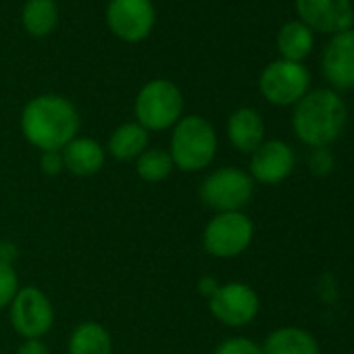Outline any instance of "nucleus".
<instances>
[{
	"label": "nucleus",
	"mask_w": 354,
	"mask_h": 354,
	"mask_svg": "<svg viewBox=\"0 0 354 354\" xmlns=\"http://www.w3.org/2000/svg\"><path fill=\"white\" fill-rule=\"evenodd\" d=\"M346 121V102L337 92L325 88L306 92L292 113V129L308 148H329L342 136Z\"/></svg>",
	"instance_id": "2"
},
{
	"label": "nucleus",
	"mask_w": 354,
	"mask_h": 354,
	"mask_svg": "<svg viewBox=\"0 0 354 354\" xmlns=\"http://www.w3.org/2000/svg\"><path fill=\"white\" fill-rule=\"evenodd\" d=\"M17 257H19V250L13 242H7V240L0 242V263L13 265Z\"/></svg>",
	"instance_id": "27"
},
{
	"label": "nucleus",
	"mask_w": 354,
	"mask_h": 354,
	"mask_svg": "<svg viewBox=\"0 0 354 354\" xmlns=\"http://www.w3.org/2000/svg\"><path fill=\"white\" fill-rule=\"evenodd\" d=\"M17 354H50V350L42 339H26L17 348Z\"/></svg>",
	"instance_id": "26"
},
{
	"label": "nucleus",
	"mask_w": 354,
	"mask_h": 354,
	"mask_svg": "<svg viewBox=\"0 0 354 354\" xmlns=\"http://www.w3.org/2000/svg\"><path fill=\"white\" fill-rule=\"evenodd\" d=\"M148 144H150V131H146L138 121H129L113 129L106 144V152L115 160L127 162V160H136L144 150H148L150 148Z\"/></svg>",
	"instance_id": "17"
},
{
	"label": "nucleus",
	"mask_w": 354,
	"mask_h": 354,
	"mask_svg": "<svg viewBox=\"0 0 354 354\" xmlns=\"http://www.w3.org/2000/svg\"><path fill=\"white\" fill-rule=\"evenodd\" d=\"M227 140L236 150L252 154L265 142L263 115L252 106L236 109L227 119Z\"/></svg>",
	"instance_id": "14"
},
{
	"label": "nucleus",
	"mask_w": 354,
	"mask_h": 354,
	"mask_svg": "<svg viewBox=\"0 0 354 354\" xmlns=\"http://www.w3.org/2000/svg\"><path fill=\"white\" fill-rule=\"evenodd\" d=\"M80 111L59 94H40L21 111V131L26 140L42 150H63L80 133Z\"/></svg>",
	"instance_id": "1"
},
{
	"label": "nucleus",
	"mask_w": 354,
	"mask_h": 354,
	"mask_svg": "<svg viewBox=\"0 0 354 354\" xmlns=\"http://www.w3.org/2000/svg\"><path fill=\"white\" fill-rule=\"evenodd\" d=\"M61 152L65 160V171L77 177L96 175L104 167V160H106V150L102 148V144L88 136L73 138Z\"/></svg>",
	"instance_id": "15"
},
{
	"label": "nucleus",
	"mask_w": 354,
	"mask_h": 354,
	"mask_svg": "<svg viewBox=\"0 0 354 354\" xmlns=\"http://www.w3.org/2000/svg\"><path fill=\"white\" fill-rule=\"evenodd\" d=\"M315 38L313 32L302 21H288L277 34V50L283 61L300 63L313 50Z\"/></svg>",
	"instance_id": "20"
},
{
	"label": "nucleus",
	"mask_w": 354,
	"mask_h": 354,
	"mask_svg": "<svg viewBox=\"0 0 354 354\" xmlns=\"http://www.w3.org/2000/svg\"><path fill=\"white\" fill-rule=\"evenodd\" d=\"M198 194L215 213H238L252 203L254 182L240 167H221L205 177Z\"/></svg>",
	"instance_id": "5"
},
{
	"label": "nucleus",
	"mask_w": 354,
	"mask_h": 354,
	"mask_svg": "<svg viewBox=\"0 0 354 354\" xmlns=\"http://www.w3.org/2000/svg\"><path fill=\"white\" fill-rule=\"evenodd\" d=\"M219 140L213 123L201 115H186L171 129L169 154L173 167L184 173L207 169L217 154Z\"/></svg>",
	"instance_id": "3"
},
{
	"label": "nucleus",
	"mask_w": 354,
	"mask_h": 354,
	"mask_svg": "<svg viewBox=\"0 0 354 354\" xmlns=\"http://www.w3.org/2000/svg\"><path fill=\"white\" fill-rule=\"evenodd\" d=\"M19 292V277L13 265L0 263V310L9 308Z\"/></svg>",
	"instance_id": "22"
},
{
	"label": "nucleus",
	"mask_w": 354,
	"mask_h": 354,
	"mask_svg": "<svg viewBox=\"0 0 354 354\" xmlns=\"http://www.w3.org/2000/svg\"><path fill=\"white\" fill-rule=\"evenodd\" d=\"M219 286H221V283H219L215 277H211V275H205V277L198 279V292H201L207 300L219 290Z\"/></svg>",
	"instance_id": "28"
},
{
	"label": "nucleus",
	"mask_w": 354,
	"mask_h": 354,
	"mask_svg": "<svg viewBox=\"0 0 354 354\" xmlns=\"http://www.w3.org/2000/svg\"><path fill=\"white\" fill-rule=\"evenodd\" d=\"M67 350L69 354H111L113 337L104 325L96 321H84L71 331Z\"/></svg>",
	"instance_id": "18"
},
{
	"label": "nucleus",
	"mask_w": 354,
	"mask_h": 354,
	"mask_svg": "<svg viewBox=\"0 0 354 354\" xmlns=\"http://www.w3.org/2000/svg\"><path fill=\"white\" fill-rule=\"evenodd\" d=\"M335 167V158L329 152V148H313L308 154V171L317 177L329 175Z\"/></svg>",
	"instance_id": "24"
},
{
	"label": "nucleus",
	"mask_w": 354,
	"mask_h": 354,
	"mask_svg": "<svg viewBox=\"0 0 354 354\" xmlns=\"http://www.w3.org/2000/svg\"><path fill=\"white\" fill-rule=\"evenodd\" d=\"M11 325L26 339H42L55 325L50 298L36 286L19 288L11 302Z\"/></svg>",
	"instance_id": "8"
},
{
	"label": "nucleus",
	"mask_w": 354,
	"mask_h": 354,
	"mask_svg": "<svg viewBox=\"0 0 354 354\" xmlns=\"http://www.w3.org/2000/svg\"><path fill=\"white\" fill-rule=\"evenodd\" d=\"M254 238V223L244 213H215L203 232V246L215 259H236L248 250Z\"/></svg>",
	"instance_id": "6"
},
{
	"label": "nucleus",
	"mask_w": 354,
	"mask_h": 354,
	"mask_svg": "<svg viewBox=\"0 0 354 354\" xmlns=\"http://www.w3.org/2000/svg\"><path fill=\"white\" fill-rule=\"evenodd\" d=\"M136 121L146 131H165L184 117V94L169 80L146 82L133 102Z\"/></svg>",
	"instance_id": "4"
},
{
	"label": "nucleus",
	"mask_w": 354,
	"mask_h": 354,
	"mask_svg": "<svg viewBox=\"0 0 354 354\" xmlns=\"http://www.w3.org/2000/svg\"><path fill=\"white\" fill-rule=\"evenodd\" d=\"M263 354H321V346L308 329L286 325L267 335Z\"/></svg>",
	"instance_id": "16"
},
{
	"label": "nucleus",
	"mask_w": 354,
	"mask_h": 354,
	"mask_svg": "<svg viewBox=\"0 0 354 354\" xmlns=\"http://www.w3.org/2000/svg\"><path fill=\"white\" fill-rule=\"evenodd\" d=\"M209 310L227 327H246L257 319L261 310V298L248 283L227 281L221 283L219 290L209 298Z\"/></svg>",
	"instance_id": "10"
},
{
	"label": "nucleus",
	"mask_w": 354,
	"mask_h": 354,
	"mask_svg": "<svg viewBox=\"0 0 354 354\" xmlns=\"http://www.w3.org/2000/svg\"><path fill=\"white\" fill-rule=\"evenodd\" d=\"M300 21L313 32L342 34L354 24V9L350 0H296Z\"/></svg>",
	"instance_id": "12"
},
{
	"label": "nucleus",
	"mask_w": 354,
	"mask_h": 354,
	"mask_svg": "<svg viewBox=\"0 0 354 354\" xmlns=\"http://www.w3.org/2000/svg\"><path fill=\"white\" fill-rule=\"evenodd\" d=\"M321 69L335 90H354V30L331 38L323 50Z\"/></svg>",
	"instance_id": "13"
},
{
	"label": "nucleus",
	"mask_w": 354,
	"mask_h": 354,
	"mask_svg": "<svg viewBox=\"0 0 354 354\" xmlns=\"http://www.w3.org/2000/svg\"><path fill=\"white\" fill-rule=\"evenodd\" d=\"M215 354H263V346L250 337H227L217 348Z\"/></svg>",
	"instance_id": "23"
},
{
	"label": "nucleus",
	"mask_w": 354,
	"mask_h": 354,
	"mask_svg": "<svg viewBox=\"0 0 354 354\" xmlns=\"http://www.w3.org/2000/svg\"><path fill=\"white\" fill-rule=\"evenodd\" d=\"M173 160L169 150L165 148H148L136 158V173L146 184H158L165 182L173 173Z\"/></svg>",
	"instance_id": "21"
},
{
	"label": "nucleus",
	"mask_w": 354,
	"mask_h": 354,
	"mask_svg": "<svg viewBox=\"0 0 354 354\" xmlns=\"http://www.w3.org/2000/svg\"><path fill=\"white\" fill-rule=\"evenodd\" d=\"M24 30L34 38L50 36L59 26V7L55 0H28L21 9Z\"/></svg>",
	"instance_id": "19"
},
{
	"label": "nucleus",
	"mask_w": 354,
	"mask_h": 354,
	"mask_svg": "<svg viewBox=\"0 0 354 354\" xmlns=\"http://www.w3.org/2000/svg\"><path fill=\"white\" fill-rule=\"evenodd\" d=\"M40 169L44 175L57 177L65 171V160H63V152L61 150H50V152H42L40 156Z\"/></svg>",
	"instance_id": "25"
},
{
	"label": "nucleus",
	"mask_w": 354,
	"mask_h": 354,
	"mask_svg": "<svg viewBox=\"0 0 354 354\" xmlns=\"http://www.w3.org/2000/svg\"><path fill=\"white\" fill-rule=\"evenodd\" d=\"M308 69L302 63L283 59L269 63L259 77V90L263 98L275 106H294L308 92Z\"/></svg>",
	"instance_id": "7"
},
{
	"label": "nucleus",
	"mask_w": 354,
	"mask_h": 354,
	"mask_svg": "<svg viewBox=\"0 0 354 354\" xmlns=\"http://www.w3.org/2000/svg\"><path fill=\"white\" fill-rule=\"evenodd\" d=\"M296 154L283 140H265L252 154L248 165V175L254 184L277 186L294 173Z\"/></svg>",
	"instance_id": "11"
},
{
	"label": "nucleus",
	"mask_w": 354,
	"mask_h": 354,
	"mask_svg": "<svg viewBox=\"0 0 354 354\" xmlns=\"http://www.w3.org/2000/svg\"><path fill=\"white\" fill-rule=\"evenodd\" d=\"M156 24L152 0H109L106 26L115 38L125 44L146 40Z\"/></svg>",
	"instance_id": "9"
}]
</instances>
